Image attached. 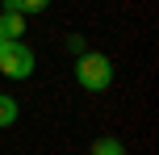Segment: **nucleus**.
I'll return each mask as SVG.
<instances>
[{"instance_id": "obj_1", "label": "nucleus", "mask_w": 159, "mask_h": 155, "mask_svg": "<svg viewBox=\"0 0 159 155\" xmlns=\"http://www.w3.org/2000/svg\"><path fill=\"white\" fill-rule=\"evenodd\" d=\"M75 80L84 92H105L113 84V63L109 55H101V50H84V55H75Z\"/></svg>"}, {"instance_id": "obj_2", "label": "nucleus", "mask_w": 159, "mask_h": 155, "mask_svg": "<svg viewBox=\"0 0 159 155\" xmlns=\"http://www.w3.org/2000/svg\"><path fill=\"white\" fill-rule=\"evenodd\" d=\"M0 71H4L8 80H30L34 75V50L25 46L21 38L4 42V46H0Z\"/></svg>"}, {"instance_id": "obj_3", "label": "nucleus", "mask_w": 159, "mask_h": 155, "mask_svg": "<svg viewBox=\"0 0 159 155\" xmlns=\"http://www.w3.org/2000/svg\"><path fill=\"white\" fill-rule=\"evenodd\" d=\"M21 34H25V13H4V8H0V38L17 42Z\"/></svg>"}, {"instance_id": "obj_4", "label": "nucleus", "mask_w": 159, "mask_h": 155, "mask_svg": "<svg viewBox=\"0 0 159 155\" xmlns=\"http://www.w3.org/2000/svg\"><path fill=\"white\" fill-rule=\"evenodd\" d=\"M17 117H21V105L8 92H0V126H17Z\"/></svg>"}, {"instance_id": "obj_5", "label": "nucleus", "mask_w": 159, "mask_h": 155, "mask_svg": "<svg viewBox=\"0 0 159 155\" xmlns=\"http://www.w3.org/2000/svg\"><path fill=\"white\" fill-rule=\"evenodd\" d=\"M92 155H126V147H121V139H113V134H101V139L92 143Z\"/></svg>"}, {"instance_id": "obj_6", "label": "nucleus", "mask_w": 159, "mask_h": 155, "mask_svg": "<svg viewBox=\"0 0 159 155\" xmlns=\"http://www.w3.org/2000/svg\"><path fill=\"white\" fill-rule=\"evenodd\" d=\"M46 4H50V0H17L21 13H46Z\"/></svg>"}, {"instance_id": "obj_7", "label": "nucleus", "mask_w": 159, "mask_h": 155, "mask_svg": "<svg viewBox=\"0 0 159 155\" xmlns=\"http://www.w3.org/2000/svg\"><path fill=\"white\" fill-rule=\"evenodd\" d=\"M67 50H71V55H84V50H88V42L80 38V34H71V38H67Z\"/></svg>"}, {"instance_id": "obj_8", "label": "nucleus", "mask_w": 159, "mask_h": 155, "mask_svg": "<svg viewBox=\"0 0 159 155\" xmlns=\"http://www.w3.org/2000/svg\"><path fill=\"white\" fill-rule=\"evenodd\" d=\"M0 46H4V38H0Z\"/></svg>"}]
</instances>
